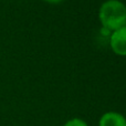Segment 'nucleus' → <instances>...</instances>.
<instances>
[{
	"instance_id": "f257e3e1",
	"label": "nucleus",
	"mask_w": 126,
	"mask_h": 126,
	"mask_svg": "<svg viewBox=\"0 0 126 126\" xmlns=\"http://www.w3.org/2000/svg\"><path fill=\"white\" fill-rule=\"evenodd\" d=\"M102 27L110 32L126 26V6L120 0H106L98 10Z\"/></svg>"
},
{
	"instance_id": "f03ea898",
	"label": "nucleus",
	"mask_w": 126,
	"mask_h": 126,
	"mask_svg": "<svg viewBox=\"0 0 126 126\" xmlns=\"http://www.w3.org/2000/svg\"><path fill=\"white\" fill-rule=\"evenodd\" d=\"M110 46L115 54L126 57V26L111 33Z\"/></svg>"
},
{
	"instance_id": "7ed1b4c3",
	"label": "nucleus",
	"mask_w": 126,
	"mask_h": 126,
	"mask_svg": "<svg viewBox=\"0 0 126 126\" xmlns=\"http://www.w3.org/2000/svg\"><path fill=\"white\" fill-rule=\"evenodd\" d=\"M98 126H126V118L118 112H106L101 116Z\"/></svg>"
},
{
	"instance_id": "20e7f679",
	"label": "nucleus",
	"mask_w": 126,
	"mask_h": 126,
	"mask_svg": "<svg viewBox=\"0 0 126 126\" xmlns=\"http://www.w3.org/2000/svg\"><path fill=\"white\" fill-rule=\"evenodd\" d=\"M63 126H89V125H87V123L85 122L84 120H82V118L74 117V118L69 120Z\"/></svg>"
},
{
	"instance_id": "39448f33",
	"label": "nucleus",
	"mask_w": 126,
	"mask_h": 126,
	"mask_svg": "<svg viewBox=\"0 0 126 126\" xmlns=\"http://www.w3.org/2000/svg\"><path fill=\"white\" fill-rule=\"evenodd\" d=\"M46 2H49V3H60L63 0H44Z\"/></svg>"
}]
</instances>
